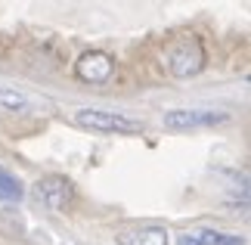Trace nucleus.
I'll list each match as a JSON object with an SVG mask.
<instances>
[{"label": "nucleus", "mask_w": 251, "mask_h": 245, "mask_svg": "<svg viewBox=\"0 0 251 245\" xmlns=\"http://www.w3.org/2000/svg\"><path fill=\"white\" fill-rule=\"evenodd\" d=\"M75 124H81L93 134H124V136L143 134V121H133L121 112H105V109H78Z\"/></svg>", "instance_id": "f257e3e1"}, {"label": "nucleus", "mask_w": 251, "mask_h": 245, "mask_svg": "<svg viewBox=\"0 0 251 245\" xmlns=\"http://www.w3.org/2000/svg\"><path fill=\"white\" fill-rule=\"evenodd\" d=\"M168 68L174 78H192L199 75L201 68H205V47H201V41H183L171 50L168 56Z\"/></svg>", "instance_id": "f03ea898"}, {"label": "nucleus", "mask_w": 251, "mask_h": 245, "mask_svg": "<svg viewBox=\"0 0 251 245\" xmlns=\"http://www.w3.org/2000/svg\"><path fill=\"white\" fill-rule=\"evenodd\" d=\"M229 121L226 112H214V109H171L165 112V127L171 131H192V127H214Z\"/></svg>", "instance_id": "7ed1b4c3"}, {"label": "nucleus", "mask_w": 251, "mask_h": 245, "mask_svg": "<svg viewBox=\"0 0 251 245\" xmlns=\"http://www.w3.org/2000/svg\"><path fill=\"white\" fill-rule=\"evenodd\" d=\"M37 199L44 202V208L50 211H69L75 202V186L69 177L62 174H53V177H44L37 183Z\"/></svg>", "instance_id": "20e7f679"}, {"label": "nucleus", "mask_w": 251, "mask_h": 245, "mask_svg": "<svg viewBox=\"0 0 251 245\" xmlns=\"http://www.w3.org/2000/svg\"><path fill=\"white\" fill-rule=\"evenodd\" d=\"M75 75L87 84H109L112 75H115V59L109 53H100V50H90L84 53L78 65H75Z\"/></svg>", "instance_id": "39448f33"}, {"label": "nucleus", "mask_w": 251, "mask_h": 245, "mask_svg": "<svg viewBox=\"0 0 251 245\" xmlns=\"http://www.w3.org/2000/svg\"><path fill=\"white\" fill-rule=\"evenodd\" d=\"M118 245H171V236L165 227H137V230H121L115 236Z\"/></svg>", "instance_id": "423d86ee"}, {"label": "nucleus", "mask_w": 251, "mask_h": 245, "mask_svg": "<svg viewBox=\"0 0 251 245\" xmlns=\"http://www.w3.org/2000/svg\"><path fill=\"white\" fill-rule=\"evenodd\" d=\"M177 245H242V239L217 233V230H189L177 239Z\"/></svg>", "instance_id": "0eeeda50"}, {"label": "nucleus", "mask_w": 251, "mask_h": 245, "mask_svg": "<svg viewBox=\"0 0 251 245\" xmlns=\"http://www.w3.org/2000/svg\"><path fill=\"white\" fill-rule=\"evenodd\" d=\"M22 199V180L6 168H0V202H19Z\"/></svg>", "instance_id": "6e6552de"}, {"label": "nucleus", "mask_w": 251, "mask_h": 245, "mask_svg": "<svg viewBox=\"0 0 251 245\" xmlns=\"http://www.w3.org/2000/svg\"><path fill=\"white\" fill-rule=\"evenodd\" d=\"M0 106L9 109V112H25L31 103H28V96L19 93V90H0Z\"/></svg>", "instance_id": "1a4fd4ad"}]
</instances>
